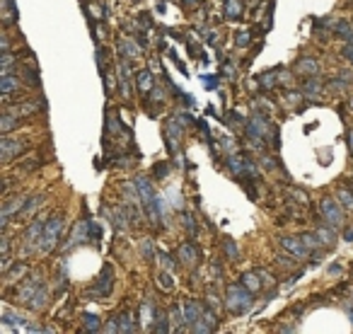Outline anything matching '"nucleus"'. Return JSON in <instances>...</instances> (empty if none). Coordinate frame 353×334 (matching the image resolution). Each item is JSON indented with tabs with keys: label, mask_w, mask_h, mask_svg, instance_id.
I'll list each match as a JSON object with an SVG mask.
<instances>
[{
	"label": "nucleus",
	"mask_w": 353,
	"mask_h": 334,
	"mask_svg": "<svg viewBox=\"0 0 353 334\" xmlns=\"http://www.w3.org/2000/svg\"><path fill=\"white\" fill-rule=\"evenodd\" d=\"M247 291H249V288L230 286V291H228V307H230L233 312H244V310H249V305H252V296H249Z\"/></svg>",
	"instance_id": "nucleus-1"
},
{
	"label": "nucleus",
	"mask_w": 353,
	"mask_h": 334,
	"mask_svg": "<svg viewBox=\"0 0 353 334\" xmlns=\"http://www.w3.org/2000/svg\"><path fill=\"white\" fill-rule=\"evenodd\" d=\"M60 233H63V218H54V221L46 225V230H44V242H41L44 247H41V250L44 252L54 250V245L59 242Z\"/></svg>",
	"instance_id": "nucleus-2"
},
{
	"label": "nucleus",
	"mask_w": 353,
	"mask_h": 334,
	"mask_svg": "<svg viewBox=\"0 0 353 334\" xmlns=\"http://www.w3.org/2000/svg\"><path fill=\"white\" fill-rule=\"evenodd\" d=\"M281 245H283V250L291 252V254L297 257V259H302V257L307 254V247H305L302 237H300V240H297V237H283V240H281Z\"/></svg>",
	"instance_id": "nucleus-3"
},
{
	"label": "nucleus",
	"mask_w": 353,
	"mask_h": 334,
	"mask_svg": "<svg viewBox=\"0 0 353 334\" xmlns=\"http://www.w3.org/2000/svg\"><path fill=\"white\" fill-rule=\"evenodd\" d=\"M322 213L326 216V221L331 223V225H341V211H339L336 201L324 199V201H322Z\"/></svg>",
	"instance_id": "nucleus-4"
},
{
	"label": "nucleus",
	"mask_w": 353,
	"mask_h": 334,
	"mask_svg": "<svg viewBox=\"0 0 353 334\" xmlns=\"http://www.w3.org/2000/svg\"><path fill=\"white\" fill-rule=\"evenodd\" d=\"M0 150H2V160H10L12 155H17V153L22 150V143H20V140L2 138L0 140Z\"/></svg>",
	"instance_id": "nucleus-5"
},
{
	"label": "nucleus",
	"mask_w": 353,
	"mask_h": 334,
	"mask_svg": "<svg viewBox=\"0 0 353 334\" xmlns=\"http://www.w3.org/2000/svg\"><path fill=\"white\" fill-rule=\"evenodd\" d=\"M199 317H201V307H199V303L189 301V303L184 305V322H186V325H194Z\"/></svg>",
	"instance_id": "nucleus-6"
},
{
	"label": "nucleus",
	"mask_w": 353,
	"mask_h": 334,
	"mask_svg": "<svg viewBox=\"0 0 353 334\" xmlns=\"http://www.w3.org/2000/svg\"><path fill=\"white\" fill-rule=\"evenodd\" d=\"M36 288H39V286H36V278L31 276L29 281H25V283H22V288H20V298L29 303V301H31V296L36 293Z\"/></svg>",
	"instance_id": "nucleus-7"
},
{
	"label": "nucleus",
	"mask_w": 353,
	"mask_h": 334,
	"mask_svg": "<svg viewBox=\"0 0 353 334\" xmlns=\"http://www.w3.org/2000/svg\"><path fill=\"white\" fill-rule=\"evenodd\" d=\"M46 301H49V293H46V288H44V286H39V288H36V293L31 296L29 305L34 307V310H39V307L46 305Z\"/></svg>",
	"instance_id": "nucleus-8"
},
{
	"label": "nucleus",
	"mask_w": 353,
	"mask_h": 334,
	"mask_svg": "<svg viewBox=\"0 0 353 334\" xmlns=\"http://www.w3.org/2000/svg\"><path fill=\"white\" fill-rule=\"evenodd\" d=\"M97 286H99V293H102V296H107V293L112 291V269H109V267L102 271V276H99V281H97Z\"/></svg>",
	"instance_id": "nucleus-9"
},
{
	"label": "nucleus",
	"mask_w": 353,
	"mask_h": 334,
	"mask_svg": "<svg viewBox=\"0 0 353 334\" xmlns=\"http://www.w3.org/2000/svg\"><path fill=\"white\" fill-rule=\"evenodd\" d=\"M17 87H20V80H15L12 75H2V80H0L2 95H12V90H17Z\"/></svg>",
	"instance_id": "nucleus-10"
},
{
	"label": "nucleus",
	"mask_w": 353,
	"mask_h": 334,
	"mask_svg": "<svg viewBox=\"0 0 353 334\" xmlns=\"http://www.w3.org/2000/svg\"><path fill=\"white\" fill-rule=\"evenodd\" d=\"M242 283H244V288H249L252 293H257V291L262 288V283H259V276H257V274H244V276H242Z\"/></svg>",
	"instance_id": "nucleus-11"
},
{
	"label": "nucleus",
	"mask_w": 353,
	"mask_h": 334,
	"mask_svg": "<svg viewBox=\"0 0 353 334\" xmlns=\"http://www.w3.org/2000/svg\"><path fill=\"white\" fill-rule=\"evenodd\" d=\"M44 230H46V225H44L41 218H39V221H34L31 223V228H29V233H27V240H36V237H41V235H44Z\"/></svg>",
	"instance_id": "nucleus-12"
},
{
	"label": "nucleus",
	"mask_w": 353,
	"mask_h": 334,
	"mask_svg": "<svg viewBox=\"0 0 353 334\" xmlns=\"http://www.w3.org/2000/svg\"><path fill=\"white\" fill-rule=\"evenodd\" d=\"M138 87H141L143 92H150V90H152V75H150V70H141V73H138Z\"/></svg>",
	"instance_id": "nucleus-13"
},
{
	"label": "nucleus",
	"mask_w": 353,
	"mask_h": 334,
	"mask_svg": "<svg viewBox=\"0 0 353 334\" xmlns=\"http://www.w3.org/2000/svg\"><path fill=\"white\" fill-rule=\"evenodd\" d=\"M297 70H305V73H310V75H317V63L312 61V58H302L300 63H297Z\"/></svg>",
	"instance_id": "nucleus-14"
},
{
	"label": "nucleus",
	"mask_w": 353,
	"mask_h": 334,
	"mask_svg": "<svg viewBox=\"0 0 353 334\" xmlns=\"http://www.w3.org/2000/svg\"><path fill=\"white\" fill-rule=\"evenodd\" d=\"M317 237L322 240V245H334V242H336V235H334V230H329V228H320V230H317Z\"/></svg>",
	"instance_id": "nucleus-15"
},
{
	"label": "nucleus",
	"mask_w": 353,
	"mask_h": 334,
	"mask_svg": "<svg viewBox=\"0 0 353 334\" xmlns=\"http://www.w3.org/2000/svg\"><path fill=\"white\" fill-rule=\"evenodd\" d=\"M179 257H181L186 264H191V262L196 259V250H194L191 245H181V250H179Z\"/></svg>",
	"instance_id": "nucleus-16"
},
{
	"label": "nucleus",
	"mask_w": 353,
	"mask_h": 334,
	"mask_svg": "<svg viewBox=\"0 0 353 334\" xmlns=\"http://www.w3.org/2000/svg\"><path fill=\"white\" fill-rule=\"evenodd\" d=\"M239 12H242L239 0H228V5H225V15H228V17H239Z\"/></svg>",
	"instance_id": "nucleus-17"
},
{
	"label": "nucleus",
	"mask_w": 353,
	"mask_h": 334,
	"mask_svg": "<svg viewBox=\"0 0 353 334\" xmlns=\"http://www.w3.org/2000/svg\"><path fill=\"white\" fill-rule=\"evenodd\" d=\"M136 327H133V320H131V315H121L118 317V332H133Z\"/></svg>",
	"instance_id": "nucleus-18"
},
{
	"label": "nucleus",
	"mask_w": 353,
	"mask_h": 334,
	"mask_svg": "<svg viewBox=\"0 0 353 334\" xmlns=\"http://www.w3.org/2000/svg\"><path fill=\"white\" fill-rule=\"evenodd\" d=\"M302 242H305V247H307V250H317V247H322V240H320L317 235H302Z\"/></svg>",
	"instance_id": "nucleus-19"
},
{
	"label": "nucleus",
	"mask_w": 353,
	"mask_h": 334,
	"mask_svg": "<svg viewBox=\"0 0 353 334\" xmlns=\"http://www.w3.org/2000/svg\"><path fill=\"white\" fill-rule=\"evenodd\" d=\"M152 312H155V305H152V303H143V305H141L143 325H150V320H152Z\"/></svg>",
	"instance_id": "nucleus-20"
},
{
	"label": "nucleus",
	"mask_w": 353,
	"mask_h": 334,
	"mask_svg": "<svg viewBox=\"0 0 353 334\" xmlns=\"http://www.w3.org/2000/svg\"><path fill=\"white\" fill-rule=\"evenodd\" d=\"M181 218H184V225H186V230H189V233H194V235L199 233V223H196V218H194L191 213H184Z\"/></svg>",
	"instance_id": "nucleus-21"
},
{
	"label": "nucleus",
	"mask_w": 353,
	"mask_h": 334,
	"mask_svg": "<svg viewBox=\"0 0 353 334\" xmlns=\"http://www.w3.org/2000/svg\"><path fill=\"white\" fill-rule=\"evenodd\" d=\"M118 51L126 56H138V49H136L131 41H121V44H118Z\"/></svg>",
	"instance_id": "nucleus-22"
},
{
	"label": "nucleus",
	"mask_w": 353,
	"mask_h": 334,
	"mask_svg": "<svg viewBox=\"0 0 353 334\" xmlns=\"http://www.w3.org/2000/svg\"><path fill=\"white\" fill-rule=\"evenodd\" d=\"M157 281L162 283V288H172V286H175V278L170 276V274H165V271L157 274Z\"/></svg>",
	"instance_id": "nucleus-23"
},
{
	"label": "nucleus",
	"mask_w": 353,
	"mask_h": 334,
	"mask_svg": "<svg viewBox=\"0 0 353 334\" xmlns=\"http://www.w3.org/2000/svg\"><path fill=\"white\" fill-rule=\"evenodd\" d=\"M339 199H341V203H344L346 208H353V194H351V192L341 189V192H339Z\"/></svg>",
	"instance_id": "nucleus-24"
},
{
	"label": "nucleus",
	"mask_w": 353,
	"mask_h": 334,
	"mask_svg": "<svg viewBox=\"0 0 353 334\" xmlns=\"http://www.w3.org/2000/svg\"><path fill=\"white\" fill-rule=\"evenodd\" d=\"M225 252H228V257H233V259H237V245L233 242V240H225Z\"/></svg>",
	"instance_id": "nucleus-25"
},
{
	"label": "nucleus",
	"mask_w": 353,
	"mask_h": 334,
	"mask_svg": "<svg viewBox=\"0 0 353 334\" xmlns=\"http://www.w3.org/2000/svg\"><path fill=\"white\" fill-rule=\"evenodd\" d=\"M157 262H160V264H162L165 269H175V262H172V259H170L167 254H157Z\"/></svg>",
	"instance_id": "nucleus-26"
},
{
	"label": "nucleus",
	"mask_w": 353,
	"mask_h": 334,
	"mask_svg": "<svg viewBox=\"0 0 353 334\" xmlns=\"http://www.w3.org/2000/svg\"><path fill=\"white\" fill-rule=\"evenodd\" d=\"M157 332H167V317H165V312H157Z\"/></svg>",
	"instance_id": "nucleus-27"
},
{
	"label": "nucleus",
	"mask_w": 353,
	"mask_h": 334,
	"mask_svg": "<svg viewBox=\"0 0 353 334\" xmlns=\"http://www.w3.org/2000/svg\"><path fill=\"white\" fill-rule=\"evenodd\" d=\"M83 320L88 322V327H89V330H94V327H99V320H97L94 315H83Z\"/></svg>",
	"instance_id": "nucleus-28"
},
{
	"label": "nucleus",
	"mask_w": 353,
	"mask_h": 334,
	"mask_svg": "<svg viewBox=\"0 0 353 334\" xmlns=\"http://www.w3.org/2000/svg\"><path fill=\"white\" fill-rule=\"evenodd\" d=\"M317 90H320V83H317V80L305 85V92H307V95H317Z\"/></svg>",
	"instance_id": "nucleus-29"
},
{
	"label": "nucleus",
	"mask_w": 353,
	"mask_h": 334,
	"mask_svg": "<svg viewBox=\"0 0 353 334\" xmlns=\"http://www.w3.org/2000/svg\"><path fill=\"white\" fill-rule=\"evenodd\" d=\"M99 235H102L99 225H94V223H92V225H89V237H92V240H99Z\"/></svg>",
	"instance_id": "nucleus-30"
},
{
	"label": "nucleus",
	"mask_w": 353,
	"mask_h": 334,
	"mask_svg": "<svg viewBox=\"0 0 353 334\" xmlns=\"http://www.w3.org/2000/svg\"><path fill=\"white\" fill-rule=\"evenodd\" d=\"M12 126H15V121H12V119L5 114V116H2V131H10Z\"/></svg>",
	"instance_id": "nucleus-31"
},
{
	"label": "nucleus",
	"mask_w": 353,
	"mask_h": 334,
	"mask_svg": "<svg viewBox=\"0 0 353 334\" xmlns=\"http://www.w3.org/2000/svg\"><path fill=\"white\" fill-rule=\"evenodd\" d=\"M172 322H175V327H181V312L179 310H172Z\"/></svg>",
	"instance_id": "nucleus-32"
},
{
	"label": "nucleus",
	"mask_w": 353,
	"mask_h": 334,
	"mask_svg": "<svg viewBox=\"0 0 353 334\" xmlns=\"http://www.w3.org/2000/svg\"><path fill=\"white\" fill-rule=\"evenodd\" d=\"M143 254H146V257H152V242H150V240L143 242Z\"/></svg>",
	"instance_id": "nucleus-33"
},
{
	"label": "nucleus",
	"mask_w": 353,
	"mask_h": 334,
	"mask_svg": "<svg viewBox=\"0 0 353 334\" xmlns=\"http://www.w3.org/2000/svg\"><path fill=\"white\" fill-rule=\"evenodd\" d=\"M247 41H249V36H247V32H239V36H237V44H239V46H244Z\"/></svg>",
	"instance_id": "nucleus-34"
},
{
	"label": "nucleus",
	"mask_w": 353,
	"mask_h": 334,
	"mask_svg": "<svg viewBox=\"0 0 353 334\" xmlns=\"http://www.w3.org/2000/svg\"><path fill=\"white\" fill-rule=\"evenodd\" d=\"M167 165H157V177H167Z\"/></svg>",
	"instance_id": "nucleus-35"
},
{
	"label": "nucleus",
	"mask_w": 353,
	"mask_h": 334,
	"mask_svg": "<svg viewBox=\"0 0 353 334\" xmlns=\"http://www.w3.org/2000/svg\"><path fill=\"white\" fill-rule=\"evenodd\" d=\"M262 83H264V85H273V75H262Z\"/></svg>",
	"instance_id": "nucleus-36"
},
{
	"label": "nucleus",
	"mask_w": 353,
	"mask_h": 334,
	"mask_svg": "<svg viewBox=\"0 0 353 334\" xmlns=\"http://www.w3.org/2000/svg\"><path fill=\"white\" fill-rule=\"evenodd\" d=\"M331 274H334V276H336V274H341V267H339V264H334V267H331Z\"/></svg>",
	"instance_id": "nucleus-37"
},
{
	"label": "nucleus",
	"mask_w": 353,
	"mask_h": 334,
	"mask_svg": "<svg viewBox=\"0 0 353 334\" xmlns=\"http://www.w3.org/2000/svg\"><path fill=\"white\" fill-rule=\"evenodd\" d=\"M344 237H346V240H353V230H346V233H344Z\"/></svg>",
	"instance_id": "nucleus-38"
},
{
	"label": "nucleus",
	"mask_w": 353,
	"mask_h": 334,
	"mask_svg": "<svg viewBox=\"0 0 353 334\" xmlns=\"http://www.w3.org/2000/svg\"><path fill=\"white\" fill-rule=\"evenodd\" d=\"M349 143H351V150H353V134H349Z\"/></svg>",
	"instance_id": "nucleus-39"
},
{
	"label": "nucleus",
	"mask_w": 353,
	"mask_h": 334,
	"mask_svg": "<svg viewBox=\"0 0 353 334\" xmlns=\"http://www.w3.org/2000/svg\"><path fill=\"white\" fill-rule=\"evenodd\" d=\"M349 312H351V317H353V307H351V310H349Z\"/></svg>",
	"instance_id": "nucleus-40"
},
{
	"label": "nucleus",
	"mask_w": 353,
	"mask_h": 334,
	"mask_svg": "<svg viewBox=\"0 0 353 334\" xmlns=\"http://www.w3.org/2000/svg\"><path fill=\"white\" fill-rule=\"evenodd\" d=\"M351 107H353V100H351Z\"/></svg>",
	"instance_id": "nucleus-41"
}]
</instances>
